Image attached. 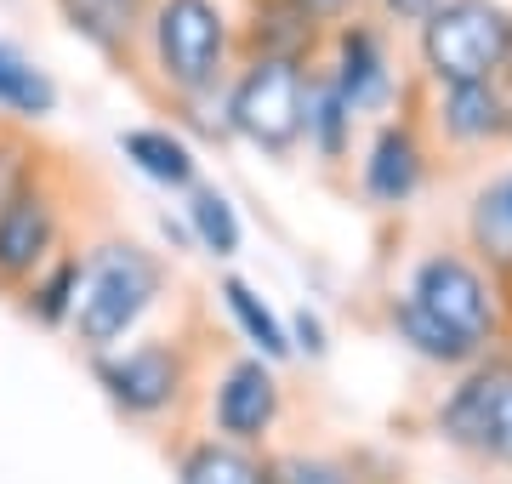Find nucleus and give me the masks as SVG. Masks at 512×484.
Returning <instances> with one entry per match:
<instances>
[{"label":"nucleus","mask_w":512,"mask_h":484,"mask_svg":"<svg viewBox=\"0 0 512 484\" xmlns=\"http://www.w3.org/2000/svg\"><path fill=\"white\" fill-rule=\"evenodd\" d=\"M154 297H160V262L137 251V245H103L80 274V297H74L69 319L80 342L103 354L143 319V308Z\"/></svg>","instance_id":"1"},{"label":"nucleus","mask_w":512,"mask_h":484,"mask_svg":"<svg viewBox=\"0 0 512 484\" xmlns=\"http://www.w3.org/2000/svg\"><path fill=\"white\" fill-rule=\"evenodd\" d=\"M501 46H507V12L495 0H444L421 23V63L439 86L495 80Z\"/></svg>","instance_id":"2"},{"label":"nucleus","mask_w":512,"mask_h":484,"mask_svg":"<svg viewBox=\"0 0 512 484\" xmlns=\"http://www.w3.org/2000/svg\"><path fill=\"white\" fill-rule=\"evenodd\" d=\"M228 126L268 154L296 149V137L308 126V75H302V63L251 57V69L228 92Z\"/></svg>","instance_id":"3"},{"label":"nucleus","mask_w":512,"mask_h":484,"mask_svg":"<svg viewBox=\"0 0 512 484\" xmlns=\"http://www.w3.org/2000/svg\"><path fill=\"white\" fill-rule=\"evenodd\" d=\"M222 57H228V18L217 0H160L154 6V63L177 92H211L222 75Z\"/></svg>","instance_id":"4"},{"label":"nucleus","mask_w":512,"mask_h":484,"mask_svg":"<svg viewBox=\"0 0 512 484\" xmlns=\"http://www.w3.org/2000/svg\"><path fill=\"white\" fill-rule=\"evenodd\" d=\"M439 428L450 445L512 462V365H484L439 405Z\"/></svg>","instance_id":"5"},{"label":"nucleus","mask_w":512,"mask_h":484,"mask_svg":"<svg viewBox=\"0 0 512 484\" xmlns=\"http://www.w3.org/2000/svg\"><path fill=\"white\" fill-rule=\"evenodd\" d=\"M404 297H416L433 319H444L450 331H461L467 342L484 348V336H495V297L484 274L473 262H461L456 251H433V257L416 262V280Z\"/></svg>","instance_id":"6"},{"label":"nucleus","mask_w":512,"mask_h":484,"mask_svg":"<svg viewBox=\"0 0 512 484\" xmlns=\"http://www.w3.org/2000/svg\"><path fill=\"white\" fill-rule=\"evenodd\" d=\"M97 376H103V388H109V399L120 410H131V416H160L183 393V354L165 348V342H143V348H131L120 359H103Z\"/></svg>","instance_id":"7"},{"label":"nucleus","mask_w":512,"mask_h":484,"mask_svg":"<svg viewBox=\"0 0 512 484\" xmlns=\"http://www.w3.org/2000/svg\"><path fill=\"white\" fill-rule=\"evenodd\" d=\"M336 97L348 103V114H376L393 103V69H387L382 35L370 23H348L336 40V75H330Z\"/></svg>","instance_id":"8"},{"label":"nucleus","mask_w":512,"mask_h":484,"mask_svg":"<svg viewBox=\"0 0 512 484\" xmlns=\"http://www.w3.org/2000/svg\"><path fill=\"white\" fill-rule=\"evenodd\" d=\"M217 428L228 433V445H251L262 433L274 428L279 416V382L262 359H239L234 371L222 376L217 388Z\"/></svg>","instance_id":"9"},{"label":"nucleus","mask_w":512,"mask_h":484,"mask_svg":"<svg viewBox=\"0 0 512 484\" xmlns=\"http://www.w3.org/2000/svg\"><path fill=\"white\" fill-rule=\"evenodd\" d=\"M57 240V211L40 188H23L12 205H0V280L35 274Z\"/></svg>","instance_id":"10"},{"label":"nucleus","mask_w":512,"mask_h":484,"mask_svg":"<svg viewBox=\"0 0 512 484\" xmlns=\"http://www.w3.org/2000/svg\"><path fill=\"white\" fill-rule=\"evenodd\" d=\"M421 143L410 126H382L376 143H370V160H365V194L376 205H404L410 194L421 188Z\"/></svg>","instance_id":"11"},{"label":"nucleus","mask_w":512,"mask_h":484,"mask_svg":"<svg viewBox=\"0 0 512 484\" xmlns=\"http://www.w3.org/2000/svg\"><path fill=\"white\" fill-rule=\"evenodd\" d=\"M439 126L456 143H490L507 131V97L495 80H473V86H444L439 97Z\"/></svg>","instance_id":"12"},{"label":"nucleus","mask_w":512,"mask_h":484,"mask_svg":"<svg viewBox=\"0 0 512 484\" xmlns=\"http://www.w3.org/2000/svg\"><path fill=\"white\" fill-rule=\"evenodd\" d=\"M120 149H126V160L143 171V177H154V183L194 188V154H188L183 137H171V131H160V126H131V131H120Z\"/></svg>","instance_id":"13"},{"label":"nucleus","mask_w":512,"mask_h":484,"mask_svg":"<svg viewBox=\"0 0 512 484\" xmlns=\"http://www.w3.org/2000/svg\"><path fill=\"white\" fill-rule=\"evenodd\" d=\"M393 325H399L404 342H410L421 359H433V365H467V359L478 354V342H467V336L450 331L444 319H433L416 297H393Z\"/></svg>","instance_id":"14"},{"label":"nucleus","mask_w":512,"mask_h":484,"mask_svg":"<svg viewBox=\"0 0 512 484\" xmlns=\"http://www.w3.org/2000/svg\"><path fill=\"white\" fill-rule=\"evenodd\" d=\"M177 479H183V484H268V462L245 456L239 445H217V439H205V445H194L183 456Z\"/></svg>","instance_id":"15"},{"label":"nucleus","mask_w":512,"mask_h":484,"mask_svg":"<svg viewBox=\"0 0 512 484\" xmlns=\"http://www.w3.org/2000/svg\"><path fill=\"white\" fill-rule=\"evenodd\" d=\"M473 245L495 268H512V171L495 177L490 188H478L473 200Z\"/></svg>","instance_id":"16"},{"label":"nucleus","mask_w":512,"mask_h":484,"mask_svg":"<svg viewBox=\"0 0 512 484\" xmlns=\"http://www.w3.org/2000/svg\"><path fill=\"white\" fill-rule=\"evenodd\" d=\"M313 23L302 6L291 0H274L262 18H256V57H279V63H302L313 52Z\"/></svg>","instance_id":"17"},{"label":"nucleus","mask_w":512,"mask_h":484,"mask_svg":"<svg viewBox=\"0 0 512 484\" xmlns=\"http://www.w3.org/2000/svg\"><path fill=\"white\" fill-rule=\"evenodd\" d=\"M74 35H86L97 52H126L131 46V12L126 0H57Z\"/></svg>","instance_id":"18"},{"label":"nucleus","mask_w":512,"mask_h":484,"mask_svg":"<svg viewBox=\"0 0 512 484\" xmlns=\"http://www.w3.org/2000/svg\"><path fill=\"white\" fill-rule=\"evenodd\" d=\"M222 302H228V314L245 325V336L262 348V359H285V354H291V336H285V325H279L274 308L256 297L245 280H222Z\"/></svg>","instance_id":"19"},{"label":"nucleus","mask_w":512,"mask_h":484,"mask_svg":"<svg viewBox=\"0 0 512 484\" xmlns=\"http://www.w3.org/2000/svg\"><path fill=\"white\" fill-rule=\"evenodd\" d=\"M0 109L35 114V120L57 109V86L40 75L35 63H23L18 52H6V46H0Z\"/></svg>","instance_id":"20"},{"label":"nucleus","mask_w":512,"mask_h":484,"mask_svg":"<svg viewBox=\"0 0 512 484\" xmlns=\"http://www.w3.org/2000/svg\"><path fill=\"white\" fill-rule=\"evenodd\" d=\"M308 143L325 160H342V149H348V131H353V114L348 103L336 97V86L330 80H308Z\"/></svg>","instance_id":"21"},{"label":"nucleus","mask_w":512,"mask_h":484,"mask_svg":"<svg viewBox=\"0 0 512 484\" xmlns=\"http://www.w3.org/2000/svg\"><path fill=\"white\" fill-rule=\"evenodd\" d=\"M188 223H194V240L211 251V257H234L239 251V217L228 194L217 188H194V200H188Z\"/></svg>","instance_id":"22"},{"label":"nucleus","mask_w":512,"mask_h":484,"mask_svg":"<svg viewBox=\"0 0 512 484\" xmlns=\"http://www.w3.org/2000/svg\"><path fill=\"white\" fill-rule=\"evenodd\" d=\"M268 484H359L353 479L348 462H336V456H279L268 462Z\"/></svg>","instance_id":"23"},{"label":"nucleus","mask_w":512,"mask_h":484,"mask_svg":"<svg viewBox=\"0 0 512 484\" xmlns=\"http://www.w3.org/2000/svg\"><path fill=\"white\" fill-rule=\"evenodd\" d=\"M80 274H86V268H80L74 257H63L52 274L35 285V314L46 319V325H57V319H69V314H74V297H80Z\"/></svg>","instance_id":"24"},{"label":"nucleus","mask_w":512,"mask_h":484,"mask_svg":"<svg viewBox=\"0 0 512 484\" xmlns=\"http://www.w3.org/2000/svg\"><path fill=\"white\" fill-rule=\"evenodd\" d=\"M29 188V154L18 143H0V205H12Z\"/></svg>","instance_id":"25"},{"label":"nucleus","mask_w":512,"mask_h":484,"mask_svg":"<svg viewBox=\"0 0 512 484\" xmlns=\"http://www.w3.org/2000/svg\"><path fill=\"white\" fill-rule=\"evenodd\" d=\"M285 336H291V348H302L308 359L325 354V325H319V314H296V325Z\"/></svg>","instance_id":"26"},{"label":"nucleus","mask_w":512,"mask_h":484,"mask_svg":"<svg viewBox=\"0 0 512 484\" xmlns=\"http://www.w3.org/2000/svg\"><path fill=\"white\" fill-rule=\"evenodd\" d=\"M382 6L393 12V18H404V23H427V18L444 6V0H382Z\"/></svg>","instance_id":"27"},{"label":"nucleus","mask_w":512,"mask_h":484,"mask_svg":"<svg viewBox=\"0 0 512 484\" xmlns=\"http://www.w3.org/2000/svg\"><path fill=\"white\" fill-rule=\"evenodd\" d=\"M291 6H302L308 18H336V12H348L353 0H291Z\"/></svg>","instance_id":"28"},{"label":"nucleus","mask_w":512,"mask_h":484,"mask_svg":"<svg viewBox=\"0 0 512 484\" xmlns=\"http://www.w3.org/2000/svg\"><path fill=\"white\" fill-rule=\"evenodd\" d=\"M495 75L512 86V12H507V46H501V63H495Z\"/></svg>","instance_id":"29"},{"label":"nucleus","mask_w":512,"mask_h":484,"mask_svg":"<svg viewBox=\"0 0 512 484\" xmlns=\"http://www.w3.org/2000/svg\"><path fill=\"white\" fill-rule=\"evenodd\" d=\"M507 131H512V103H507Z\"/></svg>","instance_id":"30"},{"label":"nucleus","mask_w":512,"mask_h":484,"mask_svg":"<svg viewBox=\"0 0 512 484\" xmlns=\"http://www.w3.org/2000/svg\"><path fill=\"white\" fill-rule=\"evenodd\" d=\"M126 6H137V0H126Z\"/></svg>","instance_id":"31"}]
</instances>
